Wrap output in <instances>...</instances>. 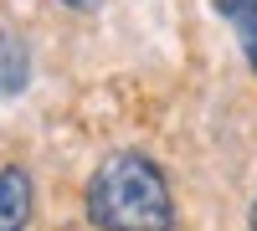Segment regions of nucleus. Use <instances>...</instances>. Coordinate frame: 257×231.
<instances>
[{
  "mask_svg": "<svg viewBox=\"0 0 257 231\" xmlns=\"http://www.w3.org/2000/svg\"><path fill=\"white\" fill-rule=\"evenodd\" d=\"M88 221L98 231H170V185L144 154H108L88 180Z\"/></svg>",
  "mask_w": 257,
  "mask_h": 231,
  "instance_id": "nucleus-1",
  "label": "nucleus"
},
{
  "mask_svg": "<svg viewBox=\"0 0 257 231\" xmlns=\"http://www.w3.org/2000/svg\"><path fill=\"white\" fill-rule=\"evenodd\" d=\"M31 221V175L0 170V231H26Z\"/></svg>",
  "mask_w": 257,
  "mask_h": 231,
  "instance_id": "nucleus-2",
  "label": "nucleus"
},
{
  "mask_svg": "<svg viewBox=\"0 0 257 231\" xmlns=\"http://www.w3.org/2000/svg\"><path fill=\"white\" fill-rule=\"evenodd\" d=\"M31 77V62H26V47H21V36H0V98H11L26 88Z\"/></svg>",
  "mask_w": 257,
  "mask_h": 231,
  "instance_id": "nucleus-3",
  "label": "nucleus"
},
{
  "mask_svg": "<svg viewBox=\"0 0 257 231\" xmlns=\"http://www.w3.org/2000/svg\"><path fill=\"white\" fill-rule=\"evenodd\" d=\"M216 11L237 21V31H242V47H247V62L257 67V0H216Z\"/></svg>",
  "mask_w": 257,
  "mask_h": 231,
  "instance_id": "nucleus-4",
  "label": "nucleus"
},
{
  "mask_svg": "<svg viewBox=\"0 0 257 231\" xmlns=\"http://www.w3.org/2000/svg\"><path fill=\"white\" fill-rule=\"evenodd\" d=\"M62 6H72V11H93L98 0H62Z\"/></svg>",
  "mask_w": 257,
  "mask_h": 231,
  "instance_id": "nucleus-5",
  "label": "nucleus"
},
{
  "mask_svg": "<svg viewBox=\"0 0 257 231\" xmlns=\"http://www.w3.org/2000/svg\"><path fill=\"white\" fill-rule=\"evenodd\" d=\"M252 231H257V200H252Z\"/></svg>",
  "mask_w": 257,
  "mask_h": 231,
  "instance_id": "nucleus-6",
  "label": "nucleus"
}]
</instances>
